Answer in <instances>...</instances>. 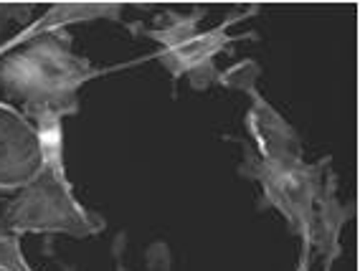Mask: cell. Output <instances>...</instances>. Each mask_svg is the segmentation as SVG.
<instances>
[{
	"mask_svg": "<svg viewBox=\"0 0 360 271\" xmlns=\"http://www.w3.org/2000/svg\"><path fill=\"white\" fill-rule=\"evenodd\" d=\"M99 74L89 58L71 51L66 33H36L0 53V89L20 104L28 119L79 114V91Z\"/></svg>",
	"mask_w": 360,
	"mask_h": 271,
	"instance_id": "obj_1",
	"label": "cell"
},
{
	"mask_svg": "<svg viewBox=\"0 0 360 271\" xmlns=\"http://www.w3.org/2000/svg\"><path fill=\"white\" fill-rule=\"evenodd\" d=\"M257 11L259 8L236 11L226 20H221L216 28H208V31H200V20L208 15L206 8L198 6L191 13L165 11L160 18L155 20V26L129 23V31L158 44L155 58L165 66V72L173 79L186 77L193 89H208L219 79V69H216L219 53L229 51L231 44H236V41L257 39L254 33H244V36H231L229 33V28L236 20L249 18Z\"/></svg>",
	"mask_w": 360,
	"mask_h": 271,
	"instance_id": "obj_2",
	"label": "cell"
},
{
	"mask_svg": "<svg viewBox=\"0 0 360 271\" xmlns=\"http://www.w3.org/2000/svg\"><path fill=\"white\" fill-rule=\"evenodd\" d=\"M0 226L15 236L44 233V236H71L91 239L104 231V218L84 206L74 193L69 178L41 170L26 187L8 200L0 216Z\"/></svg>",
	"mask_w": 360,
	"mask_h": 271,
	"instance_id": "obj_3",
	"label": "cell"
},
{
	"mask_svg": "<svg viewBox=\"0 0 360 271\" xmlns=\"http://www.w3.org/2000/svg\"><path fill=\"white\" fill-rule=\"evenodd\" d=\"M330 170V157L317 162H274L262 160L251 147H244V162L238 168V175L259 183L262 203L277 211L287 220L290 231L302 241V249H307L317 200Z\"/></svg>",
	"mask_w": 360,
	"mask_h": 271,
	"instance_id": "obj_4",
	"label": "cell"
},
{
	"mask_svg": "<svg viewBox=\"0 0 360 271\" xmlns=\"http://www.w3.org/2000/svg\"><path fill=\"white\" fill-rule=\"evenodd\" d=\"M259 74H262V69L257 66V61L246 58V61L233 64L229 72H219L216 84L244 91L246 97H249V110H246L244 122H246V132L251 137V150L262 160H274V162L304 160L302 140L295 132V127L257 89Z\"/></svg>",
	"mask_w": 360,
	"mask_h": 271,
	"instance_id": "obj_5",
	"label": "cell"
},
{
	"mask_svg": "<svg viewBox=\"0 0 360 271\" xmlns=\"http://www.w3.org/2000/svg\"><path fill=\"white\" fill-rule=\"evenodd\" d=\"M41 170L33 122L18 107L0 102V193H18Z\"/></svg>",
	"mask_w": 360,
	"mask_h": 271,
	"instance_id": "obj_6",
	"label": "cell"
},
{
	"mask_svg": "<svg viewBox=\"0 0 360 271\" xmlns=\"http://www.w3.org/2000/svg\"><path fill=\"white\" fill-rule=\"evenodd\" d=\"M350 218H353V206H345L338 198V178L330 170L320 200H317L315 223H312V233H309L307 244L309 253H317L322 258V271H333V264L340 258V236Z\"/></svg>",
	"mask_w": 360,
	"mask_h": 271,
	"instance_id": "obj_7",
	"label": "cell"
},
{
	"mask_svg": "<svg viewBox=\"0 0 360 271\" xmlns=\"http://www.w3.org/2000/svg\"><path fill=\"white\" fill-rule=\"evenodd\" d=\"M124 13V3H104V6H91V3H77V6H51L44 11L39 20L26 26L23 39L36 36V33H64L71 23H91V20H115L120 23Z\"/></svg>",
	"mask_w": 360,
	"mask_h": 271,
	"instance_id": "obj_8",
	"label": "cell"
},
{
	"mask_svg": "<svg viewBox=\"0 0 360 271\" xmlns=\"http://www.w3.org/2000/svg\"><path fill=\"white\" fill-rule=\"evenodd\" d=\"M39 137V152L44 170H51L53 175L69 178L66 175V160H64V119L53 114H41L31 119Z\"/></svg>",
	"mask_w": 360,
	"mask_h": 271,
	"instance_id": "obj_9",
	"label": "cell"
},
{
	"mask_svg": "<svg viewBox=\"0 0 360 271\" xmlns=\"http://www.w3.org/2000/svg\"><path fill=\"white\" fill-rule=\"evenodd\" d=\"M0 271H36L23 253L20 236L0 226Z\"/></svg>",
	"mask_w": 360,
	"mask_h": 271,
	"instance_id": "obj_10",
	"label": "cell"
},
{
	"mask_svg": "<svg viewBox=\"0 0 360 271\" xmlns=\"http://www.w3.org/2000/svg\"><path fill=\"white\" fill-rule=\"evenodd\" d=\"M309 261H312V253H309V249H302V253H300V264H297V271H312V269H309Z\"/></svg>",
	"mask_w": 360,
	"mask_h": 271,
	"instance_id": "obj_11",
	"label": "cell"
}]
</instances>
